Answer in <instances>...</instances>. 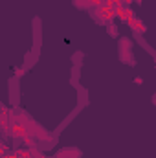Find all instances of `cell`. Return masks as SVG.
<instances>
[{
    "label": "cell",
    "mask_w": 156,
    "mask_h": 158,
    "mask_svg": "<svg viewBox=\"0 0 156 158\" xmlns=\"http://www.w3.org/2000/svg\"><path fill=\"white\" fill-rule=\"evenodd\" d=\"M119 55H121V61H127L129 64H134V59H132V44L130 40L123 39L119 42Z\"/></svg>",
    "instance_id": "obj_3"
},
{
    "label": "cell",
    "mask_w": 156,
    "mask_h": 158,
    "mask_svg": "<svg viewBox=\"0 0 156 158\" xmlns=\"http://www.w3.org/2000/svg\"><path fill=\"white\" fill-rule=\"evenodd\" d=\"M132 2H142V0H132Z\"/></svg>",
    "instance_id": "obj_7"
},
{
    "label": "cell",
    "mask_w": 156,
    "mask_h": 158,
    "mask_svg": "<svg viewBox=\"0 0 156 158\" xmlns=\"http://www.w3.org/2000/svg\"><path fill=\"white\" fill-rule=\"evenodd\" d=\"M114 17H117L119 20H123L125 24H129L136 15H134V11H132L130 7H127V6H117V7H114Z\"/></svg>",
    "instance_id": "obj_4"
},
{
    "label": "cell",
    "mask_w": 156,
    "mask_h": 158,
    "mask_svg": "<svg viewBox=\"0 0 156 158\" xmlns=\"http://www.w3.org/2000/svg\"><path fill=\"white\" fill-rule=\"evenodd\" d=\"M2 118V131L9 136H13L15 140H22L24 145H37L39 142H48L50 134L40 127L39 123H35L26 112L20 110H2L0 112Z\"/></svg>",
    "instance_id": "obj_1"
},
{
    "label": "cell",
    "mask_w": 156,
    "mask_h": 158,
    "mask_svg": "<svg viewBox=\"0 0 156 158\" xmlns=\"http://www.w3.org/2000/svg\"><path fill=\"white\" fill-rule=\"evenodd\" d=\"M129 26H130V30H132V31H134L136 35H143V33L147 31L145 24H143V22H142L140 19H136V17H134V19H132L130 22H129Z\"/></svg>",
    "instance_id": "obj_5"
},
{
    "label": "cell",
    "mask_w": 156,
    "mask_h": 158,
    "mask_svg": "<svg viewBox=\"0 0 156 158\" xmlns=\"http://www.w3.org/2000/svg\"><path fill=\"white\" fill-rule=\"evenodd\" d=\"M90 15H92V19H94L97 24H110V22L116 19V17H114V11H112L110 7H107L105 4L94 7V9H90Z\"/></svg>",
    "instance_id": "obj_2"
},
{
    "label": "cell",
    "mask_w": 156,
    "mask_h": 158,
    "mask_svg": "<svg viewBox=\"0 0 156 158\" xmlns=\"http://www.w3.org/2000/svg\"><path fill=\"white\" fill-rule=\"evenodd\" d=\"M55 158H81V153L77 149H61Z\"/></svg>",
    "instance_id": "obj_6"
}]
</instances>
